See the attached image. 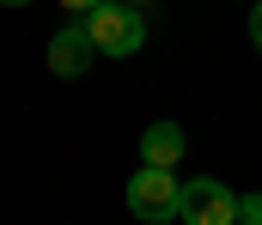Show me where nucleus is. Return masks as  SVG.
<instances>
[{
	"instance_id": "6e6552de",
	"label": "nucleus",
	"mask_w": 262,
	"mask_h": 225,
	"mask_svg": "<svg viewBox=\"0 0 262 225\" xmlns=\"http://www.w3.org/2000/svg\"><path fill=\"white\" fill-rule=\"evenodd\" d=\"M92 6H104V0H61V12H79V18H85Z\"/></svg>"
},
{
	"instance_id": "39448f33",
	"label": "nucleus",
	"mask_w": 262,
	"mask_h": 225,
	"mask_svg": "<svg viewBox=\"0 0 262 225\" xmlns=\"http://www.w3.org/2000/svg\"><path fill=\"white\" fill-rule=\"evenodd\" d=\"M183 146H189V134L177 128V122H152L146 134H140V164H183Z\"/></svg>"
},
{
	"instance_id": "f257e3e1",
	"label": "nucleus",
	"mask_w": 262,
	"mask_h": 225,
	"mask_svg": "<svg viewBox=\"0 0 262 225\" xmlns=\"http://www.w3.org/2000/svg\"><path fill=\"white\" fill-rule=\"evenodd\" d=\"M177 207H183V183H177L171 164H140L128 177V213L134 219L165 225V219H177Z\"/></svg>"
},
{
	"instance_id": "1a4fd4ad",
	"label": "nucleus",
	"mask_w": 262,
	"mask_h": 225,
	"mask_svg": "<svg viewBox=\"0 0 262 225\" xmlns=\"http://www.w3.org/2000/svg\"><path fill=\"white\" fill-rule=\"evenodd\" d=\"M0 6H31V0H0Z\"/></svg>"
},
{
	"instance_id": "9d476101",
	"label": "nucleus",
	"mask_w": 262,
	"mask_h": 225,
	"mask_svg": "<svg viewBox=\"0 0 262 225\" xmlns=\"http://www.w3.org/2000/svg\"><path fill=\"white\" fill-rule=\"evenodd\" d=\"M128 6H152V0H128Z\"/></svg>"
},
{
	"instance_id": "f03ea898",
	"label": "nucleus",
	"mask_w": 262,
	"mask_h": 225,
	"mask_svg": "<svg viewBox=\"0 0 262 225\" xmlns=\"http://www.w3.org/2000/svg\"><path fill=\"white\" fill-rule=\"evenodd\" d=\"M85 31H92V43H98V55H134L140 43H146V18H140V6L128 0H104V6H92L85 12Z\"/></svg>"
},
{
	"instance_id": "7ed1b4c3",
	"label": "nucleus",
	"mask_w": 262,
	"mask_h": 225,
	"mask_svg": "<svg viewBox=\"0 0 262 225\" xmlns=\"http://www.w3.org/2000/svg\"><path fill=\"white\" fill-rule=\"evenodd\" d=\"M177 219L183 225H238V195H232L220 177H189Z\"/></svg>"
},
{
	"instance_id": "423d86ee",
	"label": "nucleus",
	"mask_w": 262,
	"mask_h": 225,
	"mask_svg": "<svg viewBox=\"0 0 262 225\" xmlns=\"http://www.w3.org/2000/svg\"><path fill=\"white\" fill-rule=\"evenodd\" d=\"M238 225H262V189L256 195H238Z\"/></svg>"
},
{
	"instance_id": "0eeeda50",
	"label": "nucleus",
	"mask_w": 262,
	"mask_h": 225,
	"mask_svg": "<svg viewBox=\"0 0 262 225\" xmlns=\"http://www.w3.org/2000/svg\"><path fill=\"white\" fill-rule=\"evenodd\" d=\"M250 43H256V49H262V0H256V6H250Z\"/></svg>"
},
{
	"instance_id": "20e7f679",
	"label": "nucleus",
	"mask_w": 262,
	"mask_h": 225,
	"mask_svg": "<svg viewBox=\"0 0 262 225\" xmlns=\"http://www.w3.org/2000/svg\"><path fill=\"white\" fill-rule=\"evenodd\" d=\"M92 55H98V43H92L85 18H73V24H61V31L49 37V73L55 79H79L92 67Z\"/></svg>"
}]
</instances>
